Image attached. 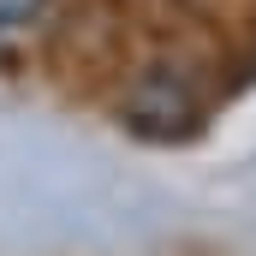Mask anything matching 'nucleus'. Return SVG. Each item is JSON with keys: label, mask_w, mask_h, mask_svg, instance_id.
Instances as JSON below:
<instances>
[{"label": "nucleus", "mask_w": 256, "mask_h": 256, "mask_svg": "<svg viewBox=\"0 0 256 256\" xmlns=\"http://www.w3.org/2000/svg\"><path fill=\"white\" fill-rule=\"evenodd\" d=\"M48 12V0H0V42H12V36H24L36 18Z\"/></svg>", "instance_id": "obj_1"}]
</instances>
